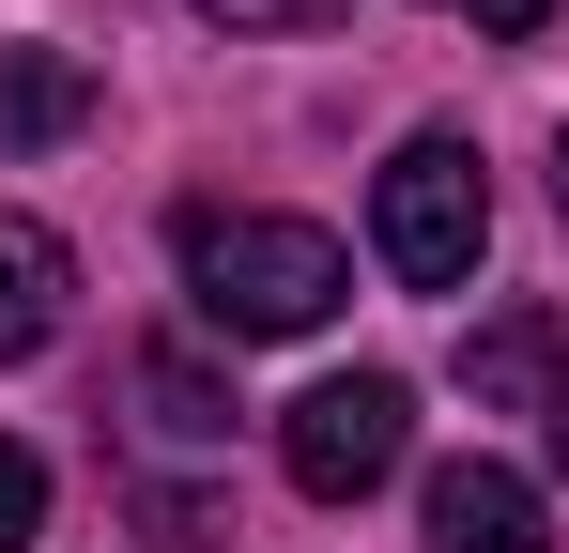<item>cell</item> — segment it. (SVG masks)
<instances>
[{
  "label": "cell",
  "mask_w": 569,
  "mask_h": 553,
  "mask_svg": "<svg viewBox=\"0 0 569 553\" xmlns=\"http://www.w3.org/2000/svg\"><path fill=\"white\" fill-rule=\"evenodd\" d=\"M170 247H186V308L216 339H308V323H339V231L323 215H262V200H186L170 215Z\"/></svg>",
  "instance_id": "obj_1"
},
{
  "label": "cell",
  "mask_w": 569,
  "mask_h": 553,
  "mask_svg": "<svg viewBox=\"0 0 569 553\" xmlns=\"http://www.w3.org/2000/svg\"><path fill=\"white\" fill-rule=\"evenodd\" d=\"M370 247H385L400 292H462V276H477V247H492V184H477L462 139H400V154H385Z\"/></svg>",
  "instance_id": "obj_2"
},
{
  "label": "cell",
  "mask_w": 569,
  "mask_h": 553,
  "mask_svg": "<svg viewBox=\"0 0 569 553\" xmlns=\"http://www.w3.org/2000/svg\"><path fill=\"white\" fill-rule=\"evenodd\" d=\"M400 446H416V400H400V369H339V384H308L278 415V461L308 507H355V492H385L400 476Z\"/></svg>",
  "instance_id": "obj_3"
},
{
  "label": "cell",
  "mask_w": 569,
  "mask_h": 553,
  "mask_svg": "<svg viewBox=\"0 0 569 553\" xmlns=\"http://www.w3.org/2000/svg\"><path fill=\"white\" fill-rule=\"evenodd\" d=\"M416 539H431V553H555V523H539V476L447 461V476L416 492Z\"/></svg>",
  "instance_id": "obj_4"
},
{
  "label": "cell",
  "mask_w": 569,
  "mask_h": 553,
  "mask_svg": "<svg viewBox=\"0 0 569 553\" xmlns=\"http://www.w3.org/2000/svg\"><path fill=\"white\" fill-rule=\"evenodd\" d=\"M462 400H477V415H555V400H569L555 308H492V323L462 339Z\"/></svg>",
  "instance_id": "obj_5"
},
{
  "label": "cell",
  "mask_w": 569,
  "mask_h": 553,
  "mask_svg": "<svg viewBox=\"0 0 569 553\" xmlns=\"http://www.w3.org/2000/svg\"><path fill=\"white\" fill-rule=\"evenodd\" d=\"M62 308H78V247L47 231V215H0V369H31L62 339Z\"/></svg>",
  "instance_id": "obj_6"
},
{
  "label": "cell",
  "mask_w": 569,
  "mask_h": 553,
  "mask_svg": "<svg viewBox=\"0 0 569 553\" xmlns=\"http://www.w3.org/2000/svg\"><path fill=\"white\" fill-rule=\"evenodd\" d=\"M93 123V62L78 47H0V154H62Z\"/></svg>",
  "instance_id": "obj_7"
},
{
  "label": "cell",
  "mask_w": 569,
  "mask_h": 553,
  "mask_svg": "<svg viewBox=\"0 0 569 553\" xmlns=\"http://www.w3.org/2000/svg\"><path fill=\"white\" fill-rule=\"evenodd\" d=\"M139 400H154V431H170V446H216V431H231V400H216L186 354H139Z\"/></svg>",
  "instance_id": "obj_8"
},
{
  "label": "cell",
  "mask_w": 569,
  "mask_h": 553,
  "mask_svg": "<svg viewBox=\"0 0 569 553\" xmlns=\"http://www.w3.org/2000/svg\"><path fill=\"white\" fill-rule=\"evenodd\" d=\"M216 539V492H139V553H200Z\"/></svg>",
  "instance_id": "obj_9"
},
{
  "label": "cell",
  "mask_w": 569,
  "mask_h": 553,
  "mask_svg": "<svg viewBox=\"0 0 569 553\" xmlns=\"http://www.w3.org/2000/svg\"><path fill=\"white\" fill-rule=\"evenodd\" d=\"M31 523H47V461L0 446V553H31Z\"/></svg>",
  "instance_id": "obj_10"
},
{
  "label": "cell",
  "mask_w": 569,
  "mask_h": 553,
  "mask_svg": "<svg viewBox=\"0 0 569 553\" xmlns=\"http://www.w3.org/2000/svg\"><path fill=\"white\" fill-rule=\"evenodd\" d=\"M216 31H308V16H339V0H200Z\"/></svg>",
  "instance_id": "obj_11"
},
{
  "label": "cell",
  "mask_w": 569,
  "mask_h": 553,
  "mask_svg": "<svg viewBox=\"0 0 569 553\" xmlns=\"http://www.w3.org/2000/svg\"><path fill=\"white\" fill-rule=\"evenodd\" d=\"M477 31H508V47H523V31H539V16H555V0H462Z\"/></svg>",
  "instance_id": "obj_12"
},
{
  "label": "cell",
  "mask_w": 569,
  "mask_h": 553,
  "mask_svg": "<svg viewBox=\"0 0 569 553\" xmlns=\"http://www.w3.org/2000/svg\"><path fill=\"white\" fill-rule=\"evenodd\" d=\"M555 476H569V400H555Z\"/></svg>",
  "instance_id": "obj_13"
},
{
  "label": "cell",
  "mask_w": 569,
  "mask_h": 553,
  "mask_svg": "<svg viewBox=\"0 0 569 553\" xmlns=\"http://www.w3.org/2000/svg\"><path fill=\"white\" fill-rule=\"evenodd\" d=\"M555 184H569V154H555Z\"/></svg>",
  "instance_id": "obj_14"
}]
</instances>
